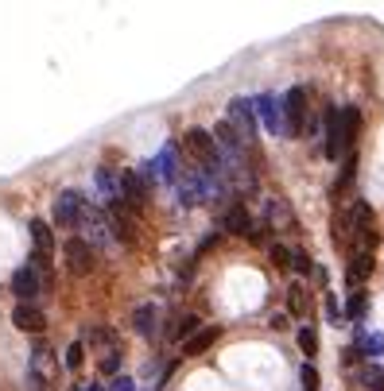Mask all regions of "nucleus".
<instances>
[{
  "label": "nucleus",
  "instance_id": "obj_1",
  "mask_svg": "<svg viewBox=\"0 0 384 391\" xmlns=\"http://www.w3.org/2000/svg\"><path fill=\"white\" fill-rule=\"evenodd\" d=\"M183 152L191 155V159L198 163V171L210 174V178L222 171V152H218L214 136H210L206 128H186L183 132Z\"/></svg>",
  "mask_w": 384,
  "mask_h": 391
},
{
  "label": "nucleus",
  "instance_id": "obj_2",
  "mask_svg": "<svg viewBox=\"0 0 384 391\" xmlns=\"http://www.w3.org/2000/svg\"><path fill=\"white\" fill-rule=\"evenodd\" d=\"M280 113H283V136L303 140V136H307V124H310L307 89H303V86H291L288 94L280 97Z\"/></svg>",
  "mask_w": 384,
  "mask_h": 391
},
{
  "label": "nucleus",
  "instance_id": "obj_3",
  "mask_svg": "<svg viewBox=\"0 0 384 391\" xmlns=\"http://www.w3.org/2000/svg\"><path fill=\"white\" fill-rule=\"evenodd\" d=\"M62 260H67V271L70 276H89L97 268V248L89 244L86 237H70L62 244Z\"/></svg>",
  "mask_w": 384,
  "mask_h": 391
},
{
  "label": "nucleus",
  "instance_id": "obj_4",
  "mask_svg": "<svg viewBox=\"0 0 384 391\" xmlns=\"http://www.w3.org/2000/svg\"><path fill=\"white\" fill-rule=\"evenodd\" d=\"M175 186H179V202H183V205H198V202H206V198H210L214 178L202 174L198 167H191V171H179Z\"/></svg>",
  "mask_w": 384,
  "mask_h": 391
},
{
  "label": "nucleus",
  "instance_id": "obj_5",
  "mask_svg": "<svg viewBox=\"0 0 384 391\" xmlns=\"http://www.w3.org/2000/svg\"><path fill=\"white\" fill-rule=\"evenodd\" d=\"M81 217H86V198H81L78 190H62V194L55 198V225H59V229H78Z\"/></svg>",
  "mask_w": 384,
  "mask_h": 391
},
{
  "label": "nucleus",
  "instance_id": "obj_6",
  "mask_svg": "<svg viewBox=\"0 0 384 391\" xmlns=\"http://www.w3.org/2000/svg\"><path fill=\"white\" fill-rule=\"evenodd\" d=\"M12 295L20 298V302H35V298L43 295V279H39V271L31 268V264L12 271Z\"/></svg>",
  "mask_w": 384,
  "mask_h": 391
},
{
  "label": "nucleus",
  "instance_id": "obj_7",
  "mask_svg": "<svg viewBox=\"0 0 384 391\" xmlns=\"http://www.w3.org/2000/svg\"><path fill=\"white\" fill-rule=\"evenodd\" d=\"M175 155H179V147L175 144H167V147H163V152L159 155H155V159H148V163H144V178H159V182H175L179 178V167H175Z\"/></svg>",
  "mask_w": 384,
  "mask_h": 391
},
{
  "label": "nucleus",
  "instance_id": "obj_8",
  "mask_svg": "<svg viewBox=\"0 0 384 391\" xmlns=\"http://www.w3.org/2000/svg\"><path fill=\"white\" fill-rule=\"evenodd\" d=\"M225 120H230L233 128L244 136V144H252V140H256V113H252V101L233 97V101H230V116H225Z\"/></svg>",
  "mask_w": 384,
  "mask_h": 391
},
{
  "label": "nucleus",
  "instance_id": "obj_9",
  "mask_svg": "<svg viewBox=\"0 0 384 391\" xmlns=\"http://www.w3.org/2000/svg\"><path fill=\"white\" fill-rule=\"evenodd\" d=\"M120 202H125L128 210H140V205L148 202V178H144L140 171L120 174Z\"/></svg>",
  "mask_w": 384,
  "mask_h": 391
},
{
  "label": "nucleus",
  "instance_id": "obj_10",
  "mask_svg": "<svg viewBox=\"0 0 384 391\" xmlns=\"http://www.w3.org/2000/svg\"><path fill=\"white\" fill-rule=\"evenodd\" d=\"M109 229L120 244H136V225H132V210L125 202H109Z\"/></svg>",
  "mask_w": 384,
  "mask_h": 391
},
{
  "label": "nucleus",
  "instance_id": "obj_11",
  "mask_svg": "<svg viewBox=\"0 0 384 391\" xmlns=\"http://www.w3.org/2000/svg\"><path fill=\"white\" fill-rule=\"evenodd\" d=\"M12 326H16V329H23V334H43V329H47V314L39 310L35 302H16V310H12Z\"/></svg>",
  "mask_w": 384,
  "mask_h": 391
},
{
  "label": "nucleus",
  "instance_id": "obj_12",
  "mask_svg": "<svg viewBox=\"0 0 384 391\" xmlns=\"http://www.w3.org/2000/svg\"><path fill=\"white\" fill-rule=\"evenodd\" d=\"M373 268H377V252H365V248H354V256H349V271H346L349 290H354V287H361V283L373 276Z\"/></svg>",
  "mask_w": 384,
  "mask_h": 391
},
{
  "label": "nucleus",
  "instance_id": "obj_13",
  "mask_svg": "<svg viewBox=\"0 0 384 391\" xmlns=\"http://www.w3.org/2000/svg\"><path fill=\"white\" fill-rule=\"evenodd\" d=\"M252 113L264 120V128L272 132V136H283V116H280V101H276L272 94H260L256 101H252Z\"/></svg>",
  "mask_w": 384,
  "mask_h": 391
},
{
  "label": "nucleus",
  "instance_id": "obj_14",
  "mask_svg": "<svg viewBox=\"0 0 384 391\" xmlns=\"http://www.w3.org/2000/svg\"><path fill=\"white\" fill-rule=\"evenodd\" d=\"M222 229L233 232V237H249V232H252V217H249V210H244V202H233L230 210H225Z\"/></svg>",
  "mask_w": 384,
  "mask_h": 391
},
{
  "label": "nucleus",
  "instance_id": "obj_15",
  "mask_svg": "<svg viewBox=\"0 0 384 391\" xmlns=\"http://www.w3.org/2000/svg\"><path fill=\"white\" fill-rule=\"evenodd\" d=\"M28 232H31V244H35V252L51 260V256H55V232H51V225H47L43 217H35V221L28 225Z\"/></svg>",
  "mask_w": 384,
  "mask_h": 391
},
{
  "label": "nucleus",
  "instance_id": "obj_16",
  "mask_svg": "<svg viewBox=\"0 0 384 391\" xmlns=\"http://www.w3.org/2000/svg\"><path fill=\"white\" fill-rule=\"evenodd\" d=\"M222 337V329L218 326H206V329H198L194 337H186L183 341V356H202L206 348H214V341Z\"/></svg>",
  "mask_w": 384,
  "mask_h": 391
},
{
  "label": "nucleus",
  "instance_id": "obj_17",
  "mask_svg": "<svg viewBox=\"0 0 384 391\" xmlns=\"http://www.w3.org/2000/svg\"><path fill=\"white\" fill-rule=\"evenodd\" d=\"M94 182H97V190H101L105 202H120V174L113 167H97Z\"/></svg>",
  "mask_w": 384,
  "mask_h": 391
},
{
  "label": "nucleus",
  "instance_id": "obj_18",
  "mask_svg": "<svg viewBox=\"0 0 384 391\" xmlns=\"http://www.w3.org/2000/svg\"><path fill=\"white\" fill-rule=\"evenodd\" d=\"M155 318H159V306H155V302L136 306V314H132V329H136L140 337H155Z\"/></svg>",
  "mask_w": 384,
  "mask_h": 391
},
{
  "label": "nucleus",
  "instance_id": "obj_19",
  "mask_svg": "<svg viewBox=\"0 0 384 391\" xmlns=\"http://www.w3.org/2000/svg\"><path fill=\"white\" fill-rule=\"evenodd\" d=\"M288 310H291V318H307L310 314V295L303 283H291L288 287Z\"/></svg>",
  "mask_w": 384,
  "mask_h": 391
},
{
  "label": "nucleus",
  "instance_id": "obj_20",
  "mask_svg": "<svg viewBox=\"0 0 384 391\" xmlns=\"http://www.w3.org/2000/svg\"><path fill=\"white\" fill-rule=\"evenodd\" d=\"M365 306H369V298H365V290H354L346 302V314H341V322H354V326H361L365 322Z\"/></svg>",
  "mask_w": 384,
  "mask_h": 391
},
{
  "label": "nucleus",
  "instance_id": "obj_21",
  "mask_svg": "<svg viewBox=\"0 0 384 391\" xmlns=\"http://www.w3.org/2000/svg\"><path fill=\"white\" fill-rule=\"evenodd\" d=\"M354 178H357V147L341 159V174H338V182H334V194H346Z\"/></svg>",
  "mask_w": 384,
  "mask_h": 391
},
{
  "label": "nucleus",
  "instance_id": "obj_22",
  "mask_svg": "<svg viewBox=\"0 0 384 391\" xmlns=\"http://www.w3.org/2000/svg\"><path fill=\"white\" fill-rule=\"evenodd\" d=\"M62 364H67L70 372H78L81 364H86V341H70L67 356H62Z\"/></svg>",
  "mask_w": 384,
  "mask_h": 391
},
{
  "label": "nucleus",
  "instance_id": "obj_23",
  "mask_svg": "<svg viewBox=\"0 0 384 391\" xmlns=\"http://www.w3.org/2000/svg\"><path fill=\"white\" fill-rule=\"evenodd\" d=\"M120 356H125V353H120V345L109 348V353L101 356V364H97V368H101V376H117V372H120Z\"/></svg>",
  "mask_w": 384,
  "mask_h": 391
},
{
  "label": "nucleus",
  "instance_id": "obj_24",
  "mask_svg": "<svg viewBox=\"0 0 384 391\" xmlns=\"http://www.w3.org/2000/svg\"><path fill=\"white\" fill-rule=\"evenodd\" d=\"M361 380H365V387L384 391V368H380V364H365V368H361Z\"/></svg>",
  "mask_w": 384,
  "mask_h": 391
},
{
  "label": "nucleus",
  "instance_id": "obj_25",
  "mask_svg": "<svg viewBox=\"0 0 384 391\" xmlns=\"http://www.w3.org/2000/svg\"><path fill=\"white\" fill-rule=\"evenodd\" d=\"M89 341H94V345H109V348H117V329L97 326V329H89Z\"/></svg>",
  "mask_w": 384,
  "mask_h": 391
},
{
  "label": "nucleus",
  "instance_id": "obj_26",
  "mask_svg": "<svg viewBox=\"0 0 384 391\" xmlns=\"http://www.w3.org/2000/svg\"><path fill=\"white\" fill-rule=\"evenodd\" d=\"M299 380H303L307 391H318V387H322V376H318L315 364H303V368H299Z\"/></svg>",
  "mask_w": 384,
  "mask_h": 391
},
{
  "label": "nucleus",
  "instance_id": "obj_27",
  "mask_svg": "<svg viewBox=\"0 0 384 391\" xmlns=\"http://www.w3.org/2000/svg\"><path fill=\"white\" fill-rule=\"evenodd\" d=\"M198 329H202V322H198V314H186V318L183 322H179V329H175V337H194V334H198Z\"/></svg>",
  "mask_w": 384,
  "mask_h": 391
},
{
  "label": "nucleus",
  "instance_id": "obj_28",
  "mask_svg": "<svg viewBox=\"0 0 384 391\" xmlns=\"http://www.w3.org/2000/svg\"><path fill=\"white\" fill-rule=\"evenodd\" d=\"M299 348H303L307 356H318V337H315V329H310V326L299 329Z\"/></svg>",
  "mask_w": 384,
  "mask_h": 391
},
{
  "label": "nucleus",
  "instance_id": "obj_29",
  "mask_svg": "<svg viewBox=\"0 0 384 391\" xmlns=\"http://www.w3.org/2000/svg\"><path fill=\"white\" fill-rule=\"evenodd\" d=\"M291 268H295L299 276H315V264H310L307 252H291Z\"/></svg>",
  "mask_w": 384,
  "mask_h": 391
},
{
  "label": "nucleus",
  "instance_id": "obj_30",
  "mask_svg": "<svg viewBox=\"0 0 384 391\" xmlns=\"http://www.w3.org/2000/svg\"><path fill=\"white\" fill-rule=\"evenodd\" d=\"M268 252H272V264H280V268H291V248H288V244H272Z\"/></svg>",
  "mask_w": 384,
  "mask_h": 391
},
{
  "label": "nucleus",
  "instance_id": "obj_31",
  "mask_svg": "<svg viewBox=\"0 0 384 391\" xmlns=\"http://www.w3.org/2000/svg\"><path fill=\"white\" fill-rule=\"evenodd\" d=\"M109 391H136V384H132V380H128V376H113Z\"/></svg>",
  "mask_w": 384,
  "mask_h": 391
},
{
  "label": "nucleus",
  "instance_id": "obj_32",
  "mask_svg": "<svg viewBox=\"0 0 384 391\" xmlns=\"http://www.w3.org/2000/svg\"><path fill=\"white\" fill-rule=\"evenodd\" d=\"M249 240H252V244H264V240H268V229H264V225H260V229H256V225H252Z\"/></svg>",
  "mask_w": 384,
  "mask_h": 391
},
{
  "label": "nucleus",
  "instance_id": "obj_33",
  "mask_svg": "<svg viewBox=\"0 0 384 391\" xmlns=\"http://www.w3.org/2000/svg\"><path fill=\"white\" fill-rule=\"evenodd\" d=\"M86 391H105V387H101V384H89V387H86Z\"/></svg>",
  "mask_w": 384,
  "mask_h": 391
}]
</instances>
